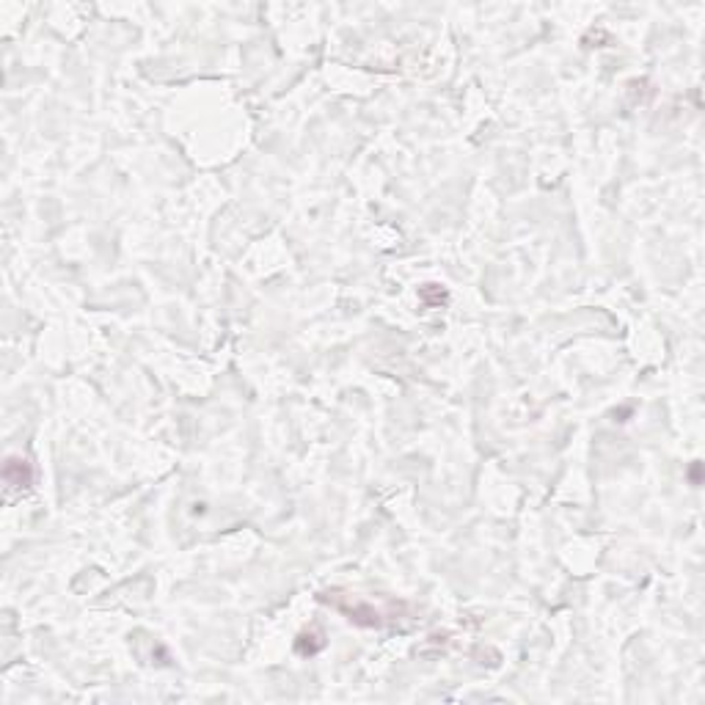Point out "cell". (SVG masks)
Masks as SVG:
<instances>
[{"instance_id": "obj_1", "label": "cell", "mask_w": 705, "mask_h": 705, "mask_svg": "<svg viewBox=\"0 0 705 705\" xmlns=\"http://www.w3.org/2000/svg\"><path fill=\"white\" fill-rule=\"evenodd\" d=\"M3 477H6V482H8L11 488H25V485H30V469H28L25 460H14V457H11V460L6 463Z\"/></svg>"}]
</instances>
